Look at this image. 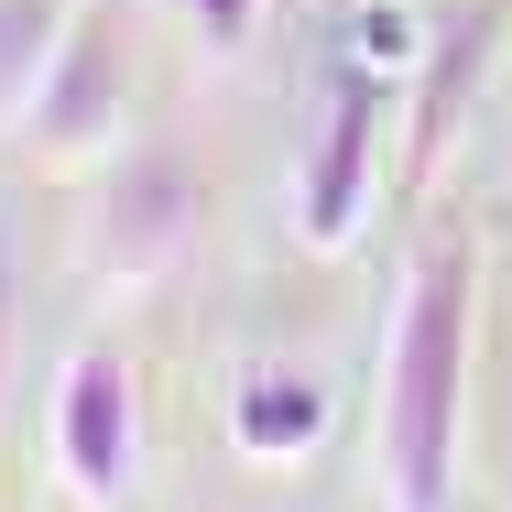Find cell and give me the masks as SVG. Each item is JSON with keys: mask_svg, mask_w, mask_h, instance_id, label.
<instances>
[{"mask_svg": "<svg viewBox=\"0 0 512 512\" xmlns=\"http://www.w3.org/2000/svg\"><path fill=\"white\" fill-rule=\"evenodd\" d=\"M207 22H218V33H240V0H207Z\"/></svg>", "mask_w": 512, "mask_h": 512, "instance_id": "obj_5", "label": "cell"}, {"mask_svg": "<svg viewBox=\"0 0 512 512\" xmlns=\"http://www.w3.org/2000/svg\"><path fill=\"white\" fill-rule=\"evenodd\" d=\"M66 469L88 491H120V469H131V382L109 360H77L66 371Z\"/></svg>", "mask_w": 512, "mask_h": 512, "instance_id": "obj_2", "label": "cell"}, {"mask_svg": "<svg viewBox=\"0 0 512 512\" xmlns=\"http://www.w3.org/2000/svg\"><path fill=\"white\" fill-rule=\"evenodd\" d=\"M458 338H469V262H425L404 316V360H393V480L404 512L447 502V436H458Z\"/></svg>", "mask_w": 512, "mask_h": 512, "instance_id": "obj_1", "label": "cell"}, {"mask_svg": "<svg viewBox=\"0 0 512 512\" xmlns=\"http://www.w3.org/2000/svg\"><path fill=\"white\" fill-rule=\"evenodd\" d=\"M240 436H251V447H306V436H316V393H306V382H251Z\"/></svg>", "mask_w": 512, "mask_h": 512, "instance_id": "obj_4", "label": "cell"}, {"mask_svg": "<svg viewBox=\"0 0 512 512\" xmlns=\"http://www.w3.org/2000/svg\"><path fill=\"white\" fill-rule=\"evenodd\" d=\"M360 164H371V99H360V88H338V120H327V153H316V186H306V229H316V240H338V229H349Z\"/></svg>", "mask_w": 512, "mask_h": 512, "instance_id": "obj_3", "label": "cell"}]
</instances>
